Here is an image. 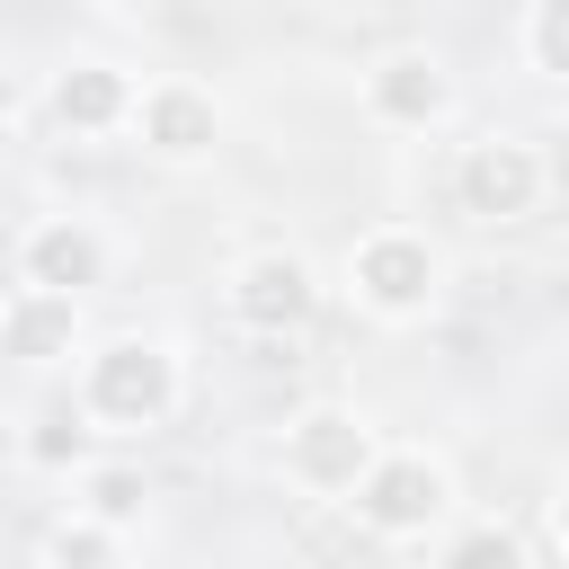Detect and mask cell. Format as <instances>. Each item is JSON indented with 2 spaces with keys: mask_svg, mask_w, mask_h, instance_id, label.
<instances>
[{
  "mask_svg": "<svg viewBox=\"0 0 569 569\" xmlns=\"http://www.w3.org/2000/svg\"><path fill=\"white\" fill-rule=\"evenodd\" d=\"M18 284L27 293H62L80 302L89 284H107V231L80 222V213H44L18 231Z\"/></svg>",
  "mask_w": 569,
  "mask_h": 569,
  "instance_id": "cell-7",
  "label": "cell"
},
{
  "mask_svg": "<svg viewBox=\"0 0 569 569\" xmlns=\"http://www.w3.org/2000/svg\"><path fill=\"white\" fill-rule=\"evenodd\" d=\"M551 542L569 551V480H560V498H551Z\"/></svg>",
  "mask_w": 569,
  "mask_h": 569,
  "instance_id": "cell-17",
  "label": "cell"
},
{
  "mask_svg": "<svg viewBox=\"0 0 569 569\" xmlns=\"http://www.w3.org/2000/svg\"><path fill=\"white\" fill-rule=\"evenodd\" d=\"M525 62L569 80V0H533L525 9Z\"/></svg>",
  "mask_w": 569,
  "mask_h": 569,
  "instance_id": "cell-15",
  "label": "cell"
},
{
  "mask_svg": "<svg viewBox=\"0 0 569 569\" xmlns=\"http://www.w3.org/2000/svg\"><path fill=\"white\" fill-rule=\"evenodd\" d=\"M133 133H142L151 160L187 169V160H204V151L222 142V107H213V89H196V80H151L142 107H133Z\"/></svg>",
  "mask_w": 569,
  "mask_h": 569,
  "instance_id": "cell-10",
  "label": "cell"
},
{
  "mask_svg": "<svg viewBox=\"0 0 569 569\" xmlns=\"http://www.w3.org/2000/svg\"><path fill=\"white\" fill-rule=\"evenodd\" d=\"M0 338H9V356H18V365H62V356L80 347V302H62V293H27V284H9V311H0Z\"/></svg>",
  "mask_w": 569,
  "mask_h": 569,
  "instance_id": "cell-11",
  "label": "cell"
},
{
  "mask_svg": "<svg viewBox=\"0 0 569 569\" xmlns=\"http://www.w3.org/2000/svg\"><path fill=\"white\" fill-rule=\"evenodd\" d=\"M542 151L533 142H516V133H480V142H462V160H453V204L471 213V222H525L533 204H542Z\"/></svg>",
  "mask_w": 569,
  "mask_h": 569,
  "instance_id": "cell-5",
  "label": "cell"
},
{
  "mask_svg": "<svg viewBox=\"0 0 569 569\" xmlns=\"http://www.w3.org/2000/svg\"><path fill=\"white\" fill-rule=\"evenodd\" d=\"M347 284H356V302L373 311V320H427L436 311V293H445V258L418 240V231H365L356 249H347Z\"/></svg>",
  "mask_w": 569,
  "mask_h": 569,
  "instance_id": "cell-3",
  "label": "cell"
},
{
  "mask_svg": "<svg viewBox=\"0 0 569 569\" xmlns=\"http://www.w3.org/2000/svg\"><path fill=\"white\" fill-rule=\"evenodd\" d=\"M71 445H80V418H71V409H62V418H36V436H27V462H62Z\"/></svg>",
  "mask_w": 569,
  "mask_h": 569,
  "instance_id": "cell-16",
  "label": "cell"
},
{
  "mask_svg": "<svg viewBox=\"0 0 569 569\" xmlns=\"http://www.w3.org/2000/svg\"><path fill=\"white\" fill-rule=\"evenodd\" d=\"M311 311H320V276H311L302 249H249V258L231 267V320H240V329L284 338V329H302Z\"/></svg>",
  "mask_w": 569,
  "mask_h": 569,
  "instance_id": "cell-6",
  "label": "cell"
},
{
  "mask_svg": "<svg viewBox=\"0 0 569 569\" xmlns=\"http://www.w3.org/2000/svg\"><path fill=\"white\" fill-rule=\"evenodd\" d=\"M382 453L391 445L373 436V418L365 409H338V400H320V409H302L284 427V480L311 489V498H356Z\"/></svg>",
  "mask_w": 569,
  "mask_h": 569,
  "instance_id": "cell-2",
  "label": "cell"
},
{
  "mask_svg": "<svg viewBox=\"0 0 569 569\" xmlns=\"http://www.w3.org/2000/svg\"><path fill=\"white\" fill-rule=\"evenodd\" d=\"M169 409H178V356H169V338L124 329V338H98V347L80 356V418H89V427L142 436V427H160Z\"/></svg>",
  "mask_w": 569,
  "mask_h": 569,
  "instance_id": "cell-1",
  "label": "cell"
},
{
  "mask_svg": "<svg viewBox=\"0 0 569 569\" xmlns=\"http://www.w3.org/2000/svg\"><path fill=\"white\" fill-rule=\"evenodd\" d=\"M347 507H356V525H365V533H382V542H418V533H436V525H445L453 480H445V462H436V453L391 445V453L365 471V489H356Z\"/></svg>",
  "mask_w": 569,
  "mask_h": 569,
  "instance_id": "cell-4",
  "label": "cell"
},
{
  "mask_svg": "<svg viewBox=\"0 0 569 569\" xmlns=\"http://www.w3.org/2000/svg\"><path fill=\"white\" fill-rule=\"evenodd\" d=\"M436 569H525V533L516 525H462Z\"/></svg>",
  "mask_w": 569,
  "mask_h": 569,
  "instance_id": "cell-14",
  "label": "cell"
},
{
  "mask_svg": "<svg viewBox=\"0 0 569 569\" xmlns=\"http://www.w3.org/2000/svg\"><path fill=\"white\" fill-rule=\"evenodd\" d=\"M365 116L373 124H391V133H427V124H445L453 116V80H445V62L436 53H382L373 71H365Z\"/></svg>",
  "mask_w": 569,
  "mask_h": 569,
  "instance_id": "cell-9",
  "label": "cell"
},
{
  "mask_svg": "<svg viewBox=\"0 0 569 569\" xmlns=\"http://www.w3.org/2000/svg\"><path fill=\"white\" fill-rule=\"evenodd\" d=\"M44 107H53L62 133H124L133 107H142V89H133L124 62H107V53H71V62L44 80Z\"/></svg>",
  "mask_w": 569,
  "mask_h": 569,
  "instance_id": "cell-8",
  "label": "cell"
},
{
  "mask_svg": "<svg viewBox=\"0 0 569 569\" xmlns=\"http://www.w3.org/2000/svg\"><path fill=\"white\" fill-rule=\"evenodd\" d=\"M44 569H124V533L116 525H89V516H62L44 533Z\"/></svg>",
  "mask_w": 569,
  "mask_h": 569,
  "instance_id": "cell-13",
  "label": "cell"
},
{
  "mask_svg": "<svg viewBox=\"0 0 569 569\" xmlns=\"http://www.w3.org/2000/svg\"><path fill=\"white\" fill-rule=\"evenodd\" d=\"M142 498H151V489H142V471H133V462H98V471H80V507H71V516H89V525H116V533H124V525L142 516Z\"/></svg>",
  "mask_w": 569,
  "mask_h": 569,
  "instance_id": "cell-12",
  "label": "cell"
}]
</instances>
